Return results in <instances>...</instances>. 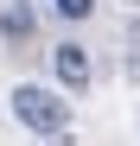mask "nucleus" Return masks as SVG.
<instances>
[{
  "label": "nucleus",
  "mask_w": 140,
  "mask_h": 146,
  "mask_svg": "<svg viewBox=\"0 0 140 146\" xmlns=\"http://www.w3.org/2000/svg\"><path fill=\"white\" fill-rule=\"evenodd\" d=\"M32 26H38V13L26 7V0H13V7L0 13V32H7L13 44H26V38H32Z\"/></svg>",
  "instance_id": "3"
},
{
  "label": "nucleus",
  "mask_w": 140,
  "mask_h": 146,
  "mask_svg": "<svg viewBox=\"0 0 140 146\" xmlns=\"http://www.w3.org/2000/svg\"><path fill=\"white\" fill-rule=\"evenodd\" d=\"M51 76H57L64 95H83L89 83H96V64H89V51L77 38H64V44H51Z\"/></svg>",
  "instance_id": "2"
},
{
  "label": "nucleus",
  "mask_w": 140,
  "mask_h": 146,
  "mask_svg": "<svg viewBox=\"0 0 140 146\" xmlns=\"http://www.w3.org/2000/svg\"><path fill=\"white\" fill-rule=\"evenodd\" d=\"M7 102H13V121H19V127H32V133H45V140L70 127V102H64L57 89H45V83H19Z\"/></svg>",
  "instance_id": "1"
},
{
  "label": "nucleus",
  "mask_w": 140,
  "mask_h": 146,
  "mask_svg": "<svg viewBox=\"0 0 140 146\" xmlns=\"http://www.w3.org/2000/svg\"><path fill=\"white\" fill-rule=\"evenodd\" d=\"M51 13H57V19H89L96 0H51Z\"/></svg>",
  "instance_id": "4"
}]
</instances>
